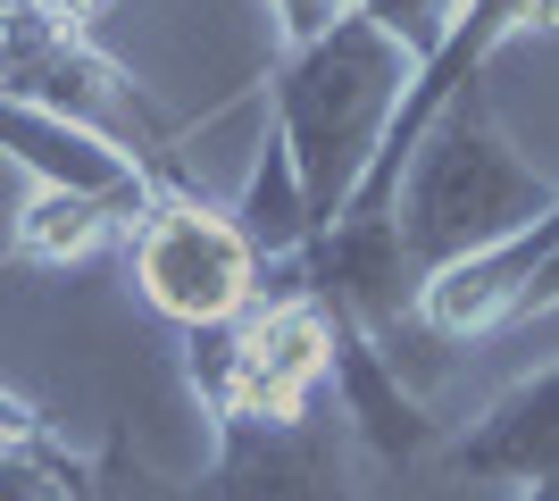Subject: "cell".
I'll list each match as a JSON object with an SVG mask.
<instances>
[{"instance_id": "obj_16", "label": "cell", "mask_w": 559, "mask_h": 501, "mask_svg": "<svg viewBox=\"0 0 559 501\" xmlns=\"http://www.w3.org/2000/svg\"><path fill=\"white\" fill-rule=\"evenodd\" d=\"M518 501H559V477H551V485H535V493H518Z\"/></svg>"}, {"instance_id": "obj_3", "label": "cell", "mask_w": 559, "mask_h": 501, "mask_svg": "<svg viewBox=\"0 0 559 501\" xmlns=\"http://www.w3.org/2000/svg\"><path fill=\"white\" fill-rule=\"evenodd\" d=\"M185 377L210 409V427H276V418H309L326 402L334 377V334L326 310L301 285H276L226 326L185 334Z\"/></svg>"}, {"instance_id": "obj_13", "label": "cell", "mask_w": 559, "mask_h": 501, "mask_svg": "<svg viewBox=\"0 0 559 501\" xmlns=\"http://www.w3.org/2000/svg\"><path fill=\"white\" fill-rule=\"evenodd\" d=\"M267 17H276L284 50H301V43H318V34H334L350 17V0H267Z\"/></svg>"}, {"instance_id": "obj_14", "label": "cell", "mask_w": 559, "mask_h": 501, "mask_svg": "<svg viewBox=\"0 0 559 501\" xmlns=\"http://www.w3.org/2000/svg\"><path fill=\"white\" fill-rule=\"evenodd\" d=\"M25 434H43V409L25 402V393H9V384H0V443H25Z\"/></svg>"}, {"instance_id": "obj_6", "label": "cell", "mask_w": 559, "mask_h": 501, "mask_svg": "<svg viewBox=\"0 0 559 501\" xmlns=\"http://www.w3.org/2000/svg\"><path fill=\"white\" fill-rule=\"evenodd\" d=\"M192 501H359L343 427H326L318 409L276 427H217V460Z\"/></svg>"}, {"instance_id": "obj_9", "label": "cell", "mask_w": 559, "mask_h": 501, "mask_svg": "<svg viewBox=\"0 0 559 501\" xmlns=\"http://www.w3.org/2000/svg\"><path fill=\"white\" fill-rule=\"evenodd\" d=\"M117 217L100 210V201H75V192H43L34 184V201L17 210V260L34 267H75V260H93L100 242H109Z\"/></svg>"}, {"instance_id": "obj_11", "label": "cell", "mask_w": 559, "mask_h": 501, "mask_svg": "<svg viewBox=\"0 0 559 501\" xmlns=\"http://www.w3.org/2000/svg\"><path fill=\"white\" fill-rule=\"evenodd\" d=\"M467 0H350V17H368L384 43L409 59V68H426L435 50L451 43V25H460Z\"/></svg>"}, {"instance_id": "obj_15", "label": "cell", "mask_w": 559, "mask_h": 501, "mask_svg": "<svg viewBox=\"0 0 559 501\" xmlns=\"http://www.w3.org/2000/svg\"><path fill=\"white\" fill-rule=\"evenodd\" d=\"M551 310H559V251L543 260V276H535V285L518 293V318H551Z\"/></svg>"}, {"instance_id": "obj_5", "label": "cell", "mask_w": 559, "mask_h": 501, "mask_svg": "<svg viewBox=\"0 0 559 501\" xmlns=\"http://www.w3.org/2000/svg\"><path fill=\"white\" fill-rule=\"evenodd\" d=\"M0 151H9V159H17L43 192L100 201V210L126 217V226H134V217L159 201V176H151V167H142L126 143H109L100 126L59 118V109H43V100L0 93Z\"/></svg>"}, {"instance_id": "obj_8", "label": "cell", "mask_w": 559, "mask_h": 501, "mask_svg": "<svg viewBox=\"0 0 559 501\" xmlns=\"http://www.w3.org/2000/svg\"><path fill=\"white\" fill-rule=\"evenodd\" d=\"M326 334H334V377H326V393H334V409H343V427L359 434V443H368L384 468L426 460V452H435V434H443V418L426 409V393L401 377V368L376 351V343L350 326V318L326 310Z\"/></svg>"}, {"instance_id": "obj_10", "label": "cell", "mask_w": 559, "mask_h": 501, "mask_svg": "<svg viewBox=\"0 0 559 501\" xmlns=\"http://www.w3.org/2000/svg\"><path fill=\"white\" fill-rule=\"evenodd\" d=\"M75 501H192V485H176L159 460L134 443V427H109L100 452L75 468Z\"/></svg>"}, {"instance_id": "obj_4", "label": "cell", "mask_w": 559, "mask_h": 501, "mask_svg": "<svg viewBox=\"0 0 559 501\" xmlns=\"http://www.w3.org/2000/svg\"><path fill=\"white\" fill-rule=\"evenodd\" d=\"M126 267H134V293L167 326H226L259 301V251L251 235L234 226V210H210L192 192H159L151 210L134 217V242H126Z\"/></svg>"}, {"instance_id": "obj_12", "label": "cell", "mask_w": 559, "mask_h": 501, "mask_svg": "<svg viewBox=\"0 0 559 501\" xmlns=\"http://www.w3.org/2000/svg\"><path fill=\"white\" fill-rule=\"evenodd\" d=\"M75 468L84 460L59 452L43 434H25V443H0V501H75Z\"/></svg>"}, {"instance_id": "obj_1", "label": "cell", "mask_w": 559, "mask_h": 501, "mask_svg": "<svg viewBox=\"0 0 559 501\" xmlns=\"http://www.w3.org/2000/svg\"><path fill=\"white\" fill-rule=\"evenodd\" d=\"M409 75L418 68H409L368 17H343L334 34H318V43L276 59L267 109H276V151L293 159L309 226H334V217L350 210V192L368 184L376 143H384Z\"/></svg>"}, {"instance_id": "obj_2", "label": "cell", "mask_w": 559, "mask_h": 501, "mask_svg": "<svg viewBox=\"0 0 559 501\" xmlns=\"http://www.w3.org/2000/svg\"><path fill=\"white\" fill-rule=\"evenodd\" d=\"M559 201V184L543 167L518 159V143L501 134L492 118V93L467 84L443 118L426 126V143L409 151L393 184V226H401V251L418 276H443L460 260H485L501 251L510 235H526L543 210Z\"/></svg>"}, {"instance_id": "obj_7", "label": "cell", "mask_w": 559, "mask_h": 501, "mask_svg": "<svg viewBox=\"0 0 559 501\" xmlns=\"http://www.w3.org/2000/svg\"><path fill=\"white\" fill-rule=\"evenodd\" d=\"M443 468L476 485H518V493L551 485L559 477V368H535L510 393H492L443 443Z\"/></svg>"}]
</instances>
